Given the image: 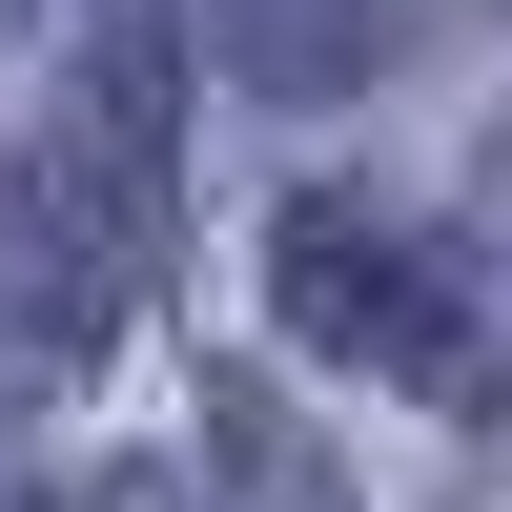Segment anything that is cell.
<instances>
[{"mask_svg": "<svg viewBox=\"0 0 512 512\" xmlns=\"http://www.w3.org/2000/svg\"><path fill=\"white\" fill-rule=\"evenodd\" d=\"M267 308H287V349L390 369V390H431V410L492 390V287H472V246H431L410 205H369V185H308V205L267 226Z\"/></svg>", "mask_w": 512, "mask_h": 512, "instance_id": "obj_2", "label": "cell"}, {"mask_svg": "<svg viewBox=\"0 0 512 512\" xmlns=\"http://www.w3.org/2000/svg\"><path fill=\"white\" fill-rule=\"evenodd\" d=\"M21 512H185V472H62V492H21Z\"/></svg>", "mask_w": 512, "mask_h": 512, "instance_id": "obj_4", "label": "cell"}, {"mask_svg": "<svg viewBox=\"0 0 512 512\" xmlns=\"http://www.w3.org/2000/svg\"><path fill=\"white\" fill-rule=\"evenodd\" d=\"M410 0H226V62L267 82V103H349L369 62H390Z\"/></svg>", "mask_w": 512, "mask_h": 512, "instance_id": "obj_3", "label": "cell"}, {"mask_svg": "<svg viewBox=\"0 0 512 512\" xmlns=\"http://www.w3.org/2000/svg\"><path fill=\"white\" fill-rule=\"evenodd\" d=\"M185 41L164 21H82L41 144H0V390H82L123 349L164 267V144H185Z\"/></svg>", "mask_w": 512, "mask_h": 512, "instance_id": "obj_1", "label": "cell"}]
</instances>
